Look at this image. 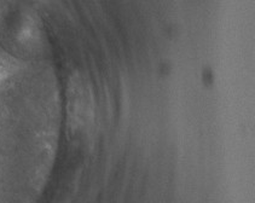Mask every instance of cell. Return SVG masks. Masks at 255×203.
<instances>
[{"instance_id":"6da1fadb","label":"cell","mask_w":255,"mask_h":203,"mask_svg":"<svg viewBox=\"0 0 255 203\" xmlns=\"http://www.w3.org/2000/svg\"><path fill=\"white\" fill-rule=\"evenodd\" d=\"M67 110L73 128L83 129L92 123L95 112L92 90L90 84L80 75H75L69 83Z\"/></svg>"}]
</instances>
